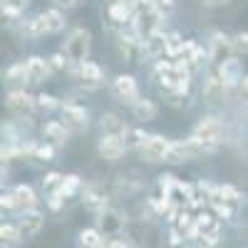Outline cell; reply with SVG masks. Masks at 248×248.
Returning a JSON list of instances; mask_svg holds the SVG:
<instances>
[{"label":"cell","mask_w":248,"mask_h":248,"mask_svg":"<svg viewBox=\"0 0 248 248\" xmlns=\"http://www.w3.org/2000/svg\"><path fill=\"white\" fill-rule=\"evenodd\" d=\"M154 82L164 94H189L191 87V67L186 62L176 60H159L154 65Z\"/></svg>","instance_id":"1"},{"label":"cell","mask_w":248,"mask_h":248,"mask_svg":"<svg viewBox=\"0 0 248 248\" xmlns=\"http://www.w3.org/2000/svg\"><path fill=\"white\" fill-rule=\"evenodd\" d=\"M164 15L156 5V0H134L132 3V30L147 40L152 37L154 32H161V25H164Z\"/></svg>","instance_id":"2"},{"label":"cell","mask_w":248,"mask_h":248,"mask_svg":"<svg viewBox=\"0 0 248 248\" xmlns=\"http://www.w3.org/2000/svg\"><path fill=\"white\" fill-rule=\"evenodd\" d=\"M241 191L233 189L231 184H221V186H214L211 191V199H209V209L221 218V221H231L236 218L238 214V206H241Z\"/></svg>","instance_id":"3"},{"label":"cell","mask_w":248,"mask_h":248,"mask_svg":"<svg viewBox=\"0 0 248 248\" xmlns=\"http://www.w3.org/2000/svg\"><path fill=\"white\" fill-rule=\"evenodd\" d=\"M90 50H92V35L87 28H75L67 40H65V57L70 60V65L79 67V65H85L87 57H90Z\"/></svg>","instance_id":"4"},{"label":"cell","mask_w":248,"mask_h":248,"mask_svg":"<svg viewBox=\"0 0 248 248\" xmlns=\"http://www.w3.org/2000/svg\"><path fill=\"white\" fill-rule=\"evenodd\" d=\"M97 229L107 241L119 238L124 233V229H127V216H124L119 209H114V206H107V209L97 216Z\"/></svg>","instance_id":"5"},{"label":"cell","mask_w":248,"mask_h":248,"mask_svg":"<svg viewBox=\"0 0 248 248\" xmlns=\"http://www.w3.org/2000/svg\"><path fill=\"white\" fill-rule=\"evenodd\" d=\"M233 52H236L233 50V37H229L226 32H211V37H209V60H211L214 70H218L226 60L236 57Z\"/></svg>","instance_id":"6"},{"label":"cell","mask_w":248,"mask_h":248,"mask_svg":"<svg viewBox=\"0 0 248 248\" xmlns=\"http://www.w3.org/2000/svg\"><path fill=\"white\" fill-rule=\"evenodd\" d=\"M60 114H62L60 122L67 127V132H85L90 124V112L82 105H75V102H62Z\"/></svg>","instance_id":"7"},{"label":"cell","mask_w":248,"mask_h":248,"mask_svg":"<svg viewBox=\"0 0 248 248\" xmlns=\"http://www.w3.org/2000/svg\"><path fill=\"white\" fill-rule=\"evenodd\" d=\"M221 134H223V122L218 117H201L194 124V132H191V137L211 144V147H218L221 144Z\"/></svg>","instance_id":"8"},{"label":"cell","mask_w":248,"mask_h":248,"mask_svg":"<svg viewBox=\"0 0 248 248\" xmlns=\"http://www.w3.org/2000/svg\"><path fill=\"white\" fill-rule=\"evenodd\" d=\"M5 107L15 114V117H32L35 109H37V99L25 92V90H10L8 97H5Z\"/></svg>","instance_id":"9"},{"label":"cell","mask_w":248,"mask_h":248,"mask_svg":"<svg viewBox=\"0 0 248 248\" xmlns=\"http://www.w3.org/2000/svg\"><path fill=\"white\" fill-rule=\"evenodd\" d=\"M171 149V141L164 134H149L147 144L139 149V156L147 164H156V161H167V154Z\"/></svg>","instance_id":"10"},{"label":"cell","mask_w":248,"mask_h":248,"mask_svg":"<svg viewBox=\"0 0 248 248\" xmlns=\"http://www.w3.org/2000/svg\"><path fill=\"white\" fill-rule=\"evenodd\" d=\"M107 201H109V196H107V189L102 184H97V181L85 184V189H82V203H85L87 211L99 216L102 211L107 209Z\"/></svg>","instance_id":"11"},{"label":"cell","mask_w":248,"mask_h":248,"mask_svg":"<svg viewBox=\"0 0 248 248\" xmlns=\"http://www.w3.org/2000/svg\"><path fill=\"white\" fill-rule=\"evenodd\" d=\"M117 47H119V55L127 60V62H139L144 57V40L129 30V32H119L117 37Z\"/></svg>","instance_id":"12"},{"label":"cell","mask_w":248,"mask_h":248,"mask_svg":"<svg viewBox=\"0 0 248 248\" xmlns=\"http://www.w3.org/2000/svg\"><path fill=\"white\" fill-rule=\"evenodd\" d=\"M127 152V141L124 137H117V134H102L99 141H97V154L105 159V161H119Z\"/></svg>","instance_id":"13"},{"label":"cell","mask_w":248,"mask_h":248,"mask_svg":"<svg viewBox=\"0 0 248 248\" xmlns=\"http://www.w3.org/2000/svg\"><path fill=\"white\" fill-rule=\"evenodd\" d=\"M43 226H45V214L40 211V209L25 211V214H20V218H17V229H20V236H23V241L35 238L40 231H43Z\"/></svg>","instance_id":"14"},{"label":"cell","mask_w":248,"mask_h":248,"mask_svg":"<svg viewBox=\"0 0 248 248\" xmlns=\"http://www.w3.org/2000/svg\"><path fill=\"white\" fill-rule=\"evenodd\" d=\"M75 77L82 87H87V90H97L102 82H105V72H102V67L97 65V62L87 60L85 65H79L75 67Z\"/></svg>","instance_id":"15"},{"label":"cell","mask_w":248,"mask_h":248,"mask_svg":"<svg viewBox=\"0 0 248 248\" xmlns=\"http://www.w3.org/2000/svg\"><path fill=\"white\" fill-rule=\"evenodd\" d=\"M226 92L229 87L223 85V79L218 77V72H209V77L203 79V99L209 102V105H223L226 102Z\"/></svg>","instance_id":"16"},{"label":"cell","mask_w":248,"mask_h":248,"mask_svg":"<svg viewBox=\"0 0 248 248\" xmlns=\"http://www.w3.org/2000/svg\"><path fill=\"white\" fill-rule=\"evenodd\" d=\"M112 87H114V94H117L122 102H127L129 107L139 99V85H137V79H134L132 75H117Z\"/></svg>","instance_id":"17"},{"label":"cell","mask_w":248,"mask_h":248,"mask_svg":"<svg viewBox=\"0 0 248 248\" xmlns=\"http://www.w3.org/2000/svg\"><path fill=\"white\" fill-rule=\"evenodd\" d=\"M216 72H218V77L223 79V85L229 87V90L236 87V85H243V79H246V77H243V62H241L238 57L226 60Z\"/></svg>","instance_id":"18"},{"label":"cell","mask_w":248,"mask_h":248,"mask_svg":"<svg viewBox=\"0 0 248 248\" xmlns=\"http://www.w3.org/2000/svg\"><path fill=\"white\" fill-rule=\"evenodd\" d=\"M25 70H28V82L30 85H40V82H45L52 70H50V62L45 57H40V55H32L25 60Z\"/></svg>","instance_id":"19"},{"label":"cell","mask_w":248,"mask_h":248,"mask_svg":"<svg viewBox=\"0 0 248 248\" xmlns=\"http://www.w3.org/2000/svg\"><path fill=\"white\" fill-rule=\"evenodd\" d=\"M13 194H15V201H17V211L20 214H25V211H32V209H37V194H35V189L30 184H17L15 189H13Z\"/></svg>","instance_id":"20"},{"label":"cell","mask_w":248,"mask_h":248,"mask_svg":"<svg viewBox=\"0 0 248 248\" xmlns=\"http://www.w3.org/2000/svg\"><path fill=\"white\" fill-rule=\"evenodd\" d=\"M206 57H209V52H203V47L196 43V40H186L179 60H181V62H186L189 67H199Z\"/></svg>","instance_id":"21"},{"label":"cell","mask_w":248,"mask_h":248,"mask_svg":"<svg viewBox=\"0 0 248 248\" xmlns=\"http://www.w3.org/2000/svg\"><path fill=\"white\" fill-rule=\"evenodd\" d=\"M43 134H45V139H50V144H55V147H62V144L67 141V137H70L67 127H65L60 119L45 122V124H43Z\"/></svg>","instance_id":"22"},{"label":"cell","mask_w":248,"mask_h":248,"mask_svg":"<svg viewBox=\"0 0 248 248\" xmlns=\"http://www.w3.org/2000/svg\"><path fill=\"white\" fill-rule=\"evenodd\" d=\"M132 114L139 119V122H154L156 114H159V105L154 99H147V97H139L134 105H132Z\"/></svg>","instance_id":"23"},{"label":"cell","mask_w":248,"mask_h":248,"mask_svg":"<svg viewBox=\"0 0 248 248\" xmlns=\"http://www.w3.org/2000/svg\"><path fill=\"white\" fill-rule=\"evenodd\" d=\"M99 129H102V134H117V137H124L129 127L122 122L119 114H114V112H105V114L99 117Z\"/></svg>","instance_id":"24"},{"label":"cell","mask_w":248,"mask_h":248,"mask_svg":"<svg viewBox=\"0 0 248 248\" xmlns=\"http://www.w3.org/2000/svg\"><path fill=\"white\" fill-rule=\"evenodd\" d=\"M107 15L114 25L124 28V25H132V3H119V0H112L109 8H107Z\"/></svg>","instance_id":"25"},{"label":"cell","mask_w":248,"mask_h":248,"mask_svg":"<svg viewBox=\"0 0 248 248\" xmlns=\"http://www.w3.org/2000/svg\"><path fill=\"white\" fill-rule=\"evenodd\" d=\"M77 246L79 248H107V238L99 233L97 226H92V229H82L77 233Z\"/></svg>","instance_id":"26"},{"label":"cell","mask_w":248,"mask_h":248,"mask_svg":"<svg viewBox=\"0 0 248 248\" xmlns=\"http://www.w3.org/2000/svg\"><path fill=\"white\" fill-rule=\"evenodd\" d=\"M167 55V32H154L144 40V57H161Z\"/></svg>","instance_id":"27"},{"label":"cell","mask_w":248,"mask_h":248,"mask_svg":"<svg viewBox=\"0 0 248 248\" xmlns=\"http://www.w3.org/2000/svg\"><path fill=\"white\" fill-rule=\"evenodd\" d=\"M0 243H3V248H17L20 243H23L17 223H3L0 226Z\"/></svg>","instance_id":"28"},{"label":"cell","mask_w":248,"mask_h":248,"mask_svg":"<svg viewBox=\"0 0 248 248\" xmlns=\"http://www.w3.org/2000/svg\"><path fill=\"white\" fill-rule=\"evenodd\" d=\"M194 159L191 149H189V141H171V149L167 154V164H181V161H189Z\"/></svg>","instance_id":"29"},{"label":"cell","mask_w":248,"mask_h":248,"mask_svg":"<svg viewBox=\"0 0 248 248\" xmlns=\"http://www.w3.org/2000/svg\"><path fill=\"white\" fill-rule=\"evenodd\" d=\"M25 35H28V37H45V35H50V30H47V20H45V13H40V15H35L32 20H28V25H25Z\"/></svg>","instance_id":"30"},{"label":"cell","mask_w":248,"mask_h":248,"mask_svg":"<svg viewBox=\"0 0 248 248\" xmlns=\"http://www.w3.org/2000/svg\"><path fill=\"white\" fill-rule=\"evenodd\" d=\"M147 139H149V134L144 132L141 127H129L127 129V134H124V141H127V149H141L144 144H147Z\"/></svg>","instance_id":"31"},{"label":"cell","mask_w":248,"mask_h":248,"mask_svg":"<svg viewBox=\"0 0 248 248\" xmlns=\"http://www.w3.org/2000/svg\"><path fill=\"white\" fill-rule=\"evenodd\" d=\"M82 189H85V184H82V176H77V174H67L65 179H62V184H60V191L65 194V199L75 196Z\"/></svg>","instance_id":"32"},{"label":"cell","mask_w":248,"mask_h":248,"mask_svg":"<svg viewBox=\"0 0 248 248\" xmlns=\"http://www.w3.org/2000/svg\"><path fill=\"white\" fill-rule=\"evenodd\" d=\"M45 20H47V30H50V35H57V32L65 30V15H62V10H57V8L45 10Z\"/></svg>","instance_id":"33"},{"label":"cell","mask_w":248,"mask_h":248,"mask_svg":"<svg viewBox=\"0 0 248 248\" xmlns=\"http://www.w3.org/2000/svg\"><path fill=\"white\" fill-rule=\"evenodd\" d=\"M221 233H199L189 241V248H218Z\"/></svg>","instance_id":"34"},{"label":"cell","mask_w":248,"mask_h":248,"mask_svg":"<svg viewBox=\"0 0 248 248\" xmlns=\"http://www.w3.org/2000/svg\"><path fill=\"white\" fill-rule=\"evenodd\" d=\"M184 43H186V40L179 32H167V57L179 60L181 57V50H184Z\"/></svg>","instance_id":"35"},{"label":"cell","mask_w":248,"mask_h":248,"mask_svg":"<svg viewBox=\"0 0 248 248\" xmlns=\"http://www.w3.org/2000/svg\"><path fill=\"white\" fill-rule=\"evenodd\" d=\"M28 5L20 3V0H3V5H0V10H3V17H10V20H17L20 15H23Z\"/></svg>","instance_id":"36"},{"label":"cell","mask_w":248,"mask_h":248,"mask_svg":"<svg viewBox=\"0 0 248 248\" xmlns=\"http://www.w3.org/2000/svg\"><path fill=\"white\" fill-rule=\"evenodd\" d=\"M5 82H28V70L25 62H15L5 70Z\"/></svg>","instance_id":"37"},{"label":"cell","mask_w":248,"mask_h":248,"mask_svg":"<svg viewBox=\"0 0 248 248\" xmlns=\"http://www.w3.org/2000/svg\"><path fill=\"white\" fill-rule=\"evenodd\" d=\"M35 99H37V109H43V112H52V109L62 107V102H57V97H52L47 92H40Z\"/></svg>","instance_id":"38"},{"label":"cell","mask_w":248,"mask_h":248,"mask_svg":"<svg viewBox=\"0 0 248 248\" xmlns=\"http://www.w3.org/2000/svg\"><path fill=\"white\" fill-rule=\"evenodd\" d=\"M32 159H37V161H52L55 159V144H50V141L37 144L35 152H32Z\"/></svg>","instance_id":"39"},{"label":"cell","mask_w":248,"mask_h":248,"mask_svg":"<svg viewBox=\"0 0 248 248\" xmlns=\"http://www.w3.org/2000/svg\"><path fill=\"white\" fill-rule=\"evenodd\" d=\"M47 62H50V70H52V72H62V70L70 65V60L65 57V52H55V55H50Z\"/></svg>","instance_id":"40"},{"label":"cell","mask_w":248,"mask_h":248,"mask_svg":"<svg viewBox=\"0 0 248 248\" xmlns=\"http://www.w3.org/2000/svg\"><path fill=\"white\" fill-rule=\"evenodd\" d=\"M65 201H67V199H65V194H62L60 189H55V191H50V194H47V209H50V211H60Z\"/></svg>","instance_id":"41"},{"label":"cell","mask_w":248,"mask_h":248,"mask_svg":"<svg viewBox=\"0 0 248 248\" xmlns=\"http://www.w3.org/2000/svg\"><path fill=\"white\" fill-rule=\"evenodd\" d=\"M233 50L238 55H248V32L246 30H241V32L233 35Z\"/></svg>","instance_id":"42"},{"label":"cell","mask_w":248,"mask_h":248,"mask_svg":"<svg viewBox=\"0 0 248 248\" xmlns=\"http://www.w3.org/2000/svg\"><path fill=\"white\" fill-rule=\"evenodd\" d=\"M62 176L60 171H50V174H45V179H43V186L47 191H55V189H60V184H62Z\"/></svg>","instance_id":"43"},{"label":"cell","mask_w":248,"mask_h":248,"mask_svg":"<svg viewBox=\"0 0 248 248\" xmlns=\"http://www.w3.org/2000/svg\"><path fill=\"white\" fill-rule=\"evenodd\" d=\"M0 206H3V211H15L17 209V201H15V194H3L0 196Z\"/></svg>","instance_id":"44"},{"label":"cell","mask_w":248,"mask_h":248,"mask_svg":"<svg viewBox=\"0 0 248 248\" xmlns=\"http://www.w3.org/2000/svg\"><path fill=\"white\" fill-rule=\"evenodd\" d=\"M156 5H159V10H161L164 15H169V13L176 8V0H156Z\"/></svg>","instance_id":"45"},{"label":"cell","mask_w":248,"mask_h":248,"mask_svg":"<svg viewBox=\"0 0 248 248\" xmlns=\"http://www.w3.org/2000/svg\"><path fill=\"white\" fill-rule=\"evenodd\" d=\"M107 248H134V246L119 236V238H109V241H107Z\"/></svg>","instance_id":"46"},{"label":"cell","mask_w":248,"mask_h":248,"mask_svg":"<svg viewBox=\"0 0 248 248\" xmlns=\"http://www.w3.org/2000/svg\"><path fill=\"white\" fill-rule=\"evenodd\" d=\"M52 5H55L57 10H72V8L77 5V0H52Z\"/></svg>","instance_id":"47"},{"label":"cell","mask_w":248,"mask_h":248,"mask_svg":"<svg viewBox=\"0 0 248 248\" xmlns=\"http://www.w3.org/2000/svg\"><path fill=\"white\" fill-rule=\"evenodd\" d=\"M199 3L203 8H221V5H226V0H199Z\"/></svg>","instance_id":"48"},{"label":"cell","mask_w":248,"mask_h":248,"mask_svg":"<svg viewBox=\"0 0 248 248\" xmlns=\"http://www.w3.org/2000/svg\"><path fill=\"white\" fill-rule=\"evenodd\" d=\"M241 90H243V97L248 99V75H246V79H243V85H241Z\"/></svg>","instance_id":"49"},{"label":"cell","mask_w":248,"mask_h":248,"mask_svg":"<svg viewBox=\"0 0 248 248\" xmlns=\"http://www.w3.org/2000/svg\"><path fill=\"white\" fill-rule=\"evenodd\" d=\"M20 3H25V5H28V3H30V0H20Z\"/></svg>","instance_id":"50"},{"label":"cell","mask_w":248,"mask_h":248,"mask_svg":"<svg viewBox=\"0 0 248 248\" xmlns=\"http://www.w3.org/2000/svg\"><path fill=\"white\" fill-rule=\"evenodd\" d=\"M119 3H129V0H119Z\"/></svg>","instance_id":"51"}]
</instances>
